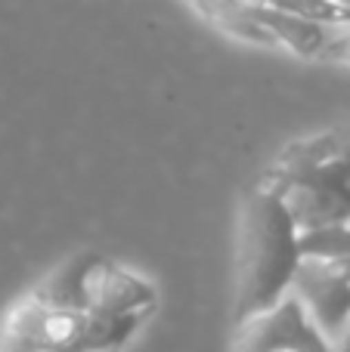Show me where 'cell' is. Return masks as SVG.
<instances>
[{
    "label": "cell",
    "mask_w": 350,
    "mask_h": 352,
    "mask_svg": "<svg viewBox=\"0 0 350 352\" xmlns=\"http://www.w3.org/2000/svg\"><path fill=\"white\" fill-rule=\"evenodd\" d=\"M301 229L279 192L258 182L242 201L236 244V324L260 316L291 297L301 269Z\"/></svg>",
    "instance_id": "obj_1"
},
{
    "label": "cell",
    "mask_w": 350,
    "mask_h": 352,
    "mask_svg": "<svg viewBox=\"0 0 350 352\" xmlns=\"http://www.w3.org/2000/svg\"><path fill=\"white\" fill-rule=\"evenodd\" d=\"M264 182L279 192L301 232L350 226V140L295 142Z\"/></svg>",
    "instance_id": "obj_2"
},
{
    "label": "cell",
    "mask_w": 350,
    "mask_h": 352,
    "mask_svg": "<svg viewBox=\"0 0 350 352\" xmlns=\"http://www.w3.org/2000/svg\"><path fill=\"white\" fill-rule=\"evenodd\" d=\"M146 318H90L25 294L0 324V352H124Z\"/></svg>",
    "instance_id": "obj_3"
},
{
    "label": "cell",
    "mask_w": 350,
    "mask_h": 352,
    "mask_svg": "<svg viewBox=\"0 0 350 352\" xmlns=\"http://www.w3.org/2000/svg\"><path fill=\"white\" fill-rule=\"evenodd\" d=\"M31 294L90 318H149L158 303V294L146 278L96 254L65 263Z\"/></svg>",
    "instance_id": "obj_4"
},
{
    "label": "cell",
    "mask_w": 350,
    "mask_h": 352,
    "mask_svg": "<svg viewBox=\"0 0 350 352\" xmlns=\"http://www.w3.org/2000/svg\"><path fill=\"white\" fill-rule=\"evenodd\" d=\"M291 297H298L310 322L335 349L350 328V260H304L291 285Z\"/></svg>",
    "instance_id": "obj_5"
},
{
    "label": "cell",
    "mask_w": 350,
    "mask_h": 352,
    "mask_svg": "<svg viewBox=\"0 0 350 352\" xmlns=\"http://www.w3.org/2000/svg\"><path fill=\"white\" fill-rule=\"evenodd\" d=\"M236 352H335L298 297L236 324Z\"/></svg>",
    "instance_id": "obj_6"
},
{
    "label": "cell",
    "mask_w": 350,
    "mask_h": 352,
    "mask_svg": "<svg viewBox=\"0 0 350 352\" xmlns=\"http://www.w3.org/2000/svg\"><path fill=\"white\" fill-rule=\"evenodd\" d=\"M251 10L267 28V34H270L273 50L282 47L289 53L301 56V59H320L329 37H332L329 28L295 16L285 3H251Z\"/></svg>",
    "instance_id": "obj_7"
},
{
    "label": "cell",
    "mask_w": 350,
    "mask_h": 352,
    "mask_svg": "<svg viewBox=\"0 0 350 352\" xmlns=\"http://www.w3.org/2000/svg\"><path fill=\"white\" fill-rule=\"evenodd\" d=\"M301 260H350V226H326V229L301 232Z\"/></svg>",
    "instance_id": "obj_8"
},
{
    "label": "cell",
    "mask_w": 350,
    "mask_h": 352,
    "mask_svg": "<svg viewBox=\"0 0 350 352\" xmlns=\"http://www.w3.org/2000/svg\"><path fill=\"white\" fill-rule=\"evenodd\" d=\"M320 59L326 62H338V65H350V28L347 31H332L326 50H322Z\"/></svg>",
    "instance_id": "obj_9"
},
{
    "label": "cell",
    "mask_w": 350,
    "mask_h": 352,
    "mask_svg": "<svg viewBox=\"0 0 350 352\" xmlns=\"http://www.w3.org/2000/svg\"><path fill=\"white\" fill-rule=\"evenodd\" d=\"M335 352H350V328L341 334V340L335 343Z\"/></svg>",
    "instance_id": "obj_10"
}]
</instances>
